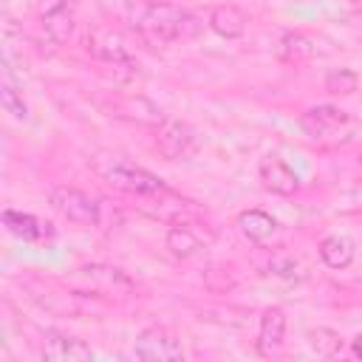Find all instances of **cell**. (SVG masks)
Returning <instances> with one entry per match:
<instances>
[{
	"label": "cell",
	"instance_id": "1",
	"mask_svg": "<svg viewBox=\"0 0 362 362\" xmlns=\"http://www.w3.org/2000/svg\"><path fill=\"white\" fill-rule=\"evenodd\" d=\"M139 31L153 45L184 42V40H195L201 34V20L181 6L150 3V6H144L141 17H139Z\"/></svg>",
	"mask_w": 362,
	"mask_h": 362
},
{
	"label": "cell",
	"instance_id": "2",
	"mask_svg": "<svg viewBox=\"0 0 362 362\" xmlns=\"http://www.w3.org/2000/svg\"><path fill=\"white\" fill-rule=\"evenodd\" d=\"M93 170L116 189L122 192H130V195H150V192H158L164 189V181L158 175H153L150 170L122 158V156H96L93 158Z\"/></svg>",
	"mask_w": 362,
	"mask_h": 362
},
{
	"label": "cell",
	"instance_id": "3",
	"mask_svg": "<svg viewBox=\"0 0 362 362\" xmlns=\"http://www.w3.org/2000/svg\"><path fill=\"white\" fill-rule=\"evenodd\" d=\"M71 286H76L82 294H105V297H127L136 288L133 280L122 269L105 266V263L79 266L71 274Z\"/></svg>",
	"mask_w": 362,
	"mask_h": 362
},
{
	"label": "cell",
	"instance_id": "4",
	"mask_svg": "<svg viewBox=\"0 0 362 362\" xmlns=\"http://www.w3.org/2000/svg\"><path fill=\"white\" fill-rule=\"evenodd\" d=\"M51 206L76 226H99V218H102V204L76 187H54Z\"/></svg>",
	"mask_w": 362,
	"mask_h": 362
},
{
	"label": "cell",
	"instance_id": "5",
	"mask_svg": "<svg viewBox=\"0 0 362 362\" xmlns=\"http://www.w3.org/2000/svg\"><path fill=\"white\" fill-rule=\"evenodd\" d=\"M156 150L167 158V161H184L198 150V139L195 130L187 122L178 119H164L156 130Z\"/></svg>",
	"mask_w": 362,
	"mask_h": 362
},
{
	"label": "cell",
	"instance_id": "6",
	"mask_svg": "<svg viewBox=\"0 0 362 362\" xmlns=\"http://www.w3.org/2000/svg\"><path fill=\"white\" fill-rule=\"evenodd\" d=\"M133 354L144 362H175L184 359V348L181 342L161 325H150L136 337Z\"/></svg>",
	"mask_w": 362,
	"mask_h": 362
},
{
	"label": "cell",
	"instance_id": "7",
	"mask_svg": "<svg viewBox=\"0 0 362 362\" xmlns=\"http://www.w3.org/2000/svg\"><path fill=\"white\" fill-rule=\"evenodd\" d=\"M345 124H348V113L339 110V107H331V105L308 107V110L300 116V127H303L305 136H311V139H328V136L339 133Z\"/></svg>",
	"mask_w": 362,
	"mask_h": 362
},
{
	"label": "cell",
	"instance_id": "8",
	"mask_svg": "<svg viewBox=\"0 0 362 362\" xmlns=\"http://www.w3.org/2000/svg\"><path fill=\"white\" fill-rule=\"evenodd\" d=\"M257 175H260V184L274 195H294L300 189L297 173L280 156H263L260 167H257Z\"/></svg>",
	"mask_w": 362,
	"mask_h": 362
},
{
	"label": "cell",
	"instance_id": "9",
	"mask_svg": "<svg viewBox=\"0 0 362 362\" xmlns=\"http://www.w3.org/2000/svg\"><path fill=\"white\" fill-rule=\"evenodd\" d=\"M42 359H48V362H90L93 351H90V345H85L76 337L48 331L42 339Z\"/></svg>",
	"mask_w": 362,
	"mask_h": 362
},
{
	"label": "cell",
	"instance_id": "10",
	"mask_svg": "<svg viewBox=\"0 0 362 362\" xmlns=\"http://www.w3.org/2000/svg\"><path fill=\"white\" fill-rule=\"evenodd\" d=\"M3 226L20 238V240H28V243H45L54 238V226L31 212H17V209H6L3 212Z\"/></svg>",
	"mask_w": 362,
	"mask_h": 362
},
{
	"label": "cell",
	"instance_id": "11",
	"mask_svg": "<svg viewBox=\"0 0 362 362\" xmlns=\"http://www.w3.org/2000/svg\"><path fill=\"white\" fill-rule=\"evenodd\" d=\"M283 337H286V311L280 305H269L260 317V328H257V354L260 356H274L283 348Z\"/></svg>",
	"mask_w": 362,
	"mask_h": 362
},
{
	"label": "cell",
	"instance_id": "12",
	"mask_svg": "<svg viewBox=\"0 0 362 362\" xmlns=\"http://www.w3.org/2000/svg\"><path fill=\"white\" fill-rule=\"evenodd\" d=\"M246 25H249V17H246V11L238 8V6L223 3V6H215V8L209 11V28H212L218 37H223V40L243 37V34H246Z\"/></svg>",
	"mask_w": 362,
	"mask_h": 362
},
{
	"label": "cell",
	"instance_id": "13",
	"mask_svg": "<svg viewBox=\"0 0 362 362\" xmlns=\"http://www.w3.org/2000/svg\"><path fill=\"white\" fill-rule=\"evenodd\" d=\"M274 54H277V59L286 62V65H305V62H311V57H314V42H311L305 34H300V31H288V34H283V37L277 40Z\"/></svg>",
	"mask_w": 362,
	"mask_h": 362
},
{
	"label": "cell",
	"instance_id": "14",
	"mask_svg": "<svg viewBox=\"0 0 362 362\" xmlns=\"http://www.w3.org/2000/svg\"><path fill=\"white\" fill-rule=\"evenodd\" d=\"M238 229H240V235H243L246 240L263 243V240H269V238L274 235L277 221H274L269 212H263V209H246V212L238 215Z\"/></svg>",
	"mask_w": 362,
	"mask_h": 362
},
{
	"label": "cell",
	"instance_id": "15",
	"mask_svg": "<svg viewBox=\"0 0 362 362\" xmlns=\"http://www.w3.org/2000/svg\"><path fill=\"white\" fill-rule=\"evenodd\" d=\"M320 257L328 269H345L354 260V240L348 235H328L320 243Z\"/></svg>",
	"mask_w": 362,
	"mask_h": 362
},
{
	"label": "cell",
	"instance_id": "16",
	"mask_svg": "<svg viewBox=\"0 0 362 362\" xmlns=\"http://www.w3.org/2000/svg\"><path fill=\"white\" fill-rule=\"evenodd\" d=\"M42 25H45V34L54 40V42H65L71 37V28H74V8L62 0L57 6H51L45 14H42Z\"/></svg>",
	"mask_w": 362,
	"mask_h": 362
},
{
	"label": "cell",
	"instance_id": "17",
	"mask_svg": "<svg viewBox=\"0 0 362 362\" xmlns=\"http://www.w3.org/2000/svg\"><path fill=\"white\" fill-rule=\"evenodd\" d=\"M167 249H170L175 257H189V255H195V252L201 249V238H198L189 226L173 223V226L167 229Z\"/></svg>",
	"mask_w": 362,
	"mask_h": 362
},
{
	"label": "cell",
	"instance_id": "18",
	"mask_svg": "<svg viewBox=\"0 0 362 362\" xmlns=\"http://www.w3.org/2000/svg\"><path fill=\"white\" fill-rule=\"evenodd\" d=\"M6 71H3V85H0V105L14 116V119H28V107L23 102V90H17V85L11 82V74H8V62L3 59Z\"/></svg>",
	"mask_w": 362,
	"mask_h": 362
},
{
	"label": "cell",
	"instance_id": "19",
	"mask_svg": "<svg viewBox=\"0 0 362 362\" xmlns=\"http://www.w3.org/2000/svg\"><path fill=\"white\" fill-rule=\"evenodd\" d=\"M308 342H311V348H314L317 356H334V354L342 348L339 334L331 331V328H314V331L308 334Z\"/></svg>",
	"mask_w": 362,
	"mask_h": 362
},
{
	"label": "cell",
	"instance_id": "20",
	"mask_svg": "<svg viewBox=\"0 0 362 362\" xmlns=\"http://www.w3.org/2000/svg\"><path fill=\"white\" fill-rule=\"evenodd\" d=\"M356 82L359 79H356V74L351 68H337V71H331L325 76V90L334 93V96H348V93L356 90Z\"/></svg>",
	"mask_w": 362,
	"mask_h": 362
},
{
	"label": "cell",
	"instance_id": "21",
	"mask_svg": "<svg viewBox=\"0 0 362 362\" xmlns=\"http://www.w3.org/2000/svg\"><path fill=\"white\" fill-rule=\"evenodd\" d=\"M274 274H280V277H288V280H294L297 277V263L294 260H288V257H277V260H272V266H269Z\"/></svg>",
	"mask_w": 362,
	"mask_h": 362
},
{
	"label": "cell",
	"instance_id": "22",
	"mask_svg": "<svg viewBox=\"0 0 362 362\" xmlns=\"http://www.w3.org/2000/svg\"><path fill=\"white\" fill-rule=\"evenodd\" d=\"M351 348H354V354H356V356L362 359V334H356V337H354V342H351Z\"/></svg>",
	"mask_w": 362,
	"mask_h": 362
},
{
	"label": "cell",
	"instance_id": "23",
	"mask_svg": "<svg viewBox=\"0 0 362 362\" xmlns=\"http://www.w3.org/2000/svg\"><path fill=\"white\" fill-rule=\"evenodd\" d=\"M351 3H362V0H351Z\"/></svg>",
	"mask_w": 362,
	"mask_h": 362
},
{
	"label": "cell",
	"instance_id": "24",
	"mask_svg": "<svg viewBox=\"0 0 362 362\" xmlns=\"http://www.w3.org/2000/svg\"><path fill=\"white\" fill-rule=\"evenodd\" d=\"M359 167H362V156H359Z\"/></svg>",
	"mask_w": 362,
	"mask_h": 362
}]
</instances>
